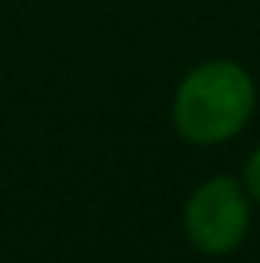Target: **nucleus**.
I'll return each mask as SVG.
<instances>
[{"label":"nucleus","mask_w":260,"mask_h":263,"mask_svg":"<svg viewBox=\"0 0 260 263\" xmlns=\"http://www.w3.org/2000/svg\"><path fill=\"white\" fill-rule=\"evenodd\" d=\"M245 190H248V196L260 205V147L251 153V159H248V165H245Z\"/></svg>","instance_id":"7ed1b4c3"},{"label":"nucleus","mask_w":260,"mask_h":263,"mask_svg":"<svg viewBox=\"0 0 260 263\" xmlns=\"http://www.w3.org/2000/svg\"><path fill=\"white\" fill-rule=\"evenodd\" d=\"M251 227V196L230 175H214L199 184L184 208V233L196 251L208 257L230 254L242 245Z\"/></svg>","instance_id":"f03ea898"},{"label":"nucleus","mask_w":260,"mask_h":263,"mask_svg":"<svg viewBox=\"0 0 260 263\" xmlns=\"http://www.w3.org/2000/svg\"><path fill=\"white\" fill-rule=\"evenodd\" d=\"M254 101V80L245 67L230 59H211L181 80L172 120L184 141L196 147H214L248 126Z\"/></svg>","instance_id":"f257e3e1"}]
</instances>
